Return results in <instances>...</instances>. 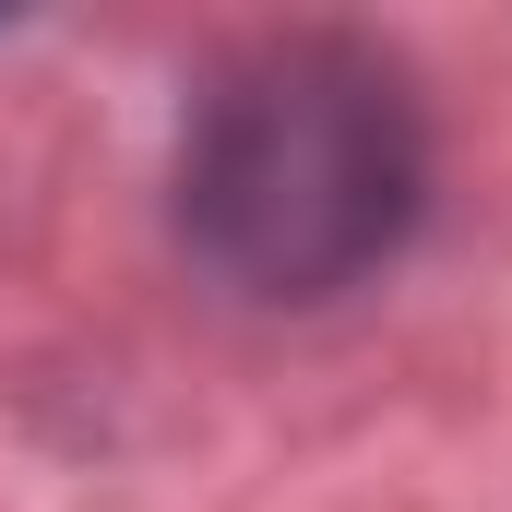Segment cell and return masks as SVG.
<instances>
[{"label":"cell","mask_w":512,"mask_h":512,"mask_svg":"<svg viewBox=\"0 0 512 512\" xmlns=\"http://www.w3.org/2000/svg\"><path fill=\"white\" fill-rule=\"evenodd\" d=\"M417 167L429 155H417V108L393 60L346 36H274L239 72H215L191 120L179 227L251 298H334L405 239Z\"/></svg>","instance_id":"6da1fadb"}]
</instances>
